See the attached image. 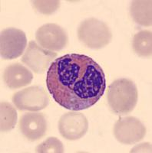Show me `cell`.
I'll return each instance as SVG.
<instances>
[{"instance_id":"6","label":"cell","mask_w":152,"mask_h":153,"mask_svg":"<svg viewBox=\"0 0 152 153\" xmlns=\"http://www.w3.org/2000/svg\"><path fill=\"white\" fill-rule=\"evenodd\" d=\"M113 133L121 144L133 145L144 139L146 135V127L136 117H127L115 123Z\"/></svg>"},{"instance_id":"11","label":"cell","mask_w":152,"mask_h":153,"mask_svg":"<svg viewBox=\"0 0 152 153\" xmlns=\"http://www.w3.org/2000/svg\"><path fill=\"white\" fill-rule=\"evenodd\" d=\"M33 80L31 71L19 63L9 65L3 73V80L10 89H19L29 85Z\"/></svg>"},{"instance_id":"7","label":"cell","mask_w":152,"mask_h":153,"mask_svg":"<svg viewBox=\"0 0 152 153\" xmlns=\"http://www.w3.org/2000/svg\"><path fill=\"white\" fill-rule=\"evenodd\" d=\"M35 39L39 45L51 51H58L68 45V37L62 27L55 23H47L38 28Z\"/></svg>"},{"instance_id":"1","label":"cell","mask_w":152,"mask_h":153,"mask_svg":"<svg viewBox=\"0 0 152 153\" xmlns=\"http://www.w3.org/2000/svg\"><path fill=\"white\" fill-rule=\"evenodd\" d=\"M46 82L56 103L72 111L94 106L106 89L103 69L85 54H67L55 59L47 71Z\"/></svg>"},{"instance_id":"14","label":"cell","mask_w":152,"mask_h":153,"mask_svg":"<svg viewBox=\"0 0 152 153\" xmlns=\"http://www.w3.org/2000/svg\"><path fill=\"white\" fill-rule=\"evenodd\" d=\"M18 114L16 108L8 102L0 105V129L1 132H9L14 129L17 123Z\"/></svg>"},{"instance_id":"10","label":"cell","mask_w":152,"mask_h":153,"mask_svg":"<svg viewBox=\"0 0 152 153\" xmlns=\"http://www.w3.org/2000/svg\"><path fill=\"white\" fill-rule=\"evenodd\" d=\"M47 120L42 113L31 112L23 114L19 122V129L28 140L35 142L46 136Z\"/></svg>"},{"instance_id":"13","label":"cell","mask_w":152,"mask_h":153,"mask_svg":"<svg viewBox=\"0 0 152 153\" xmlns=\"http://www.w3.org/2000/svg\"><path fill=\"white\" fill-rule=\"evenodd\" d=\"M132 47L135 52L140 57H151L152 54V32L142 30L133 38Z\"/></svg>"},{"instance_id":"9","label":"cell","mask_w":152,"mask_h":153,"mask_svg":"<svg viewBox=\"0 0 152 153\" xmlns=\"http://www.w3.org/2000/svg\"><path fill=\"white\" fill-rule=\"evenodd\" d=\"M88 129V121L84 114L69 112L61 117L58 121V131L63 138L71 141L81 139Z\"/></svg>"},{"instance_id":"4","label":"cell","mask_w":152,"mask_h":153,"mask_svg":"<svg viewBox=\"0 0 152 153\" xmlns=\"http://www.w3.org/2000/svg\"><path fill=\"white\" fill-rule=\"evenodd\" d=\"M12 102L20 111L38 112L47 107L49 97L43 87L31 86L16 92Z\"/></svg>"},{"instance_id":"15","label":"cell","mask_w":152,"mask_h":153,"mask_svg":"<svg viewBox=\"0 0 152 153\" xmlns=\"http://www.w3.org/2000/svg\"><path fill=\"white\" fill-rule=\"evenodd\" d=\"M64 151L62 143L55 137L48 138L35 149V152L39 153H62Z\"/></svg>"},{"instance_id":"5","label":"cell","mask_w":152,"mask_h":153,"mask_svg":"<svg viewBox=\"0 0 152 153\" xmlns=\"http://www.w3.org/2000/svg\"><path fill=\"white\" fill-rule=\"evenodd\" d=\"M27 46L26 35L16 28L2 30L0 35V54L5 60H13L24 53Z\"/></svg>"},{"instance_id":"17","label":"cell","mask_w":152,"mask_h":153,"mask_svg":"<svg viewBox=\"0 0 152 153\" xmlns=\"http://www.w3.org/2000/svg\"><path fill=\"white\" fill-rule=\"evenodd\" d=\"M143 149L148 150V152H151V143H142L139 146H135L131 151V152H144Z\"/></svg>"},{"instance_id":"8","label":"cell","mask_w":152,"mask_h":153,"mask_svg":"<svg viewBox=\"0 0 152 153\" xmlns=\"http://www.w3.org/2000/svg\"><path fill=\"white\" fill-rule=\"evenodd\" d=\"M56 57L55 52L46 50L35 41H31L22 57V61L35 74H43Z\"/></svg>"},{"instance_id":"16","label":"cell","mask_w":152,"mask_h":153,"mask_svg":"<svg viewBox=\"0 0 152 153\" xmlns=\"http://www.w3.org/2000/svg\"><path fill=\"white\" fill-rule=\"evenodd\" d=\"M35 9L43 15H51L58 9L60 1L58 0H37L31 2Z\"/></svg>"},{"instance_id":"2","label":"cell","mask_w":152,"mask_h":153,"mask_svg":"<svg viewBox=\"0 0 152 153\" xmlns=\"http://www.w3.org/2000/svg\"><path fill=\"white\" fill-rule=\"evenodd\" d=\"M138 92L136 84L128 78H119L109 87L108 103L111 110L119 116L130 113L136 106Z\"/></svg>"},{"instance_id":"12","label":"cell","mask_w":152,"mask_h":153,"mask_svg":"<svg viewBox=\"0 0 152 153\" xmlns=\"http://www.w3.org/2000/svg\"><path fill=\"white\" fill-rule=\"evenodd\" d=\"M130 12L133 20L142 26L149 27L152 25V2L151 0L132 1Z\"/></svg>"},{"instance_id":"3","label":"cell","mask_w":152,"mask_h":153,"mask_svg":"<svg viewBox=\"0 0 152 153\" xmlns=\"http://www.w3.org/2000/svg\"><path fill=\"white\" fill-rule=\"evenodd\" d=\"M78 38L85 46L91 49H101L110 43L112 34L104 22L89 18L81 22L78 28Z\"/></svg>"}]
</instances>
